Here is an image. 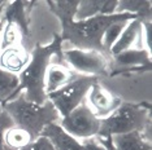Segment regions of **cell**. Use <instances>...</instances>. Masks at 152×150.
Listing matches in <instances>:
<instances>
[{
	"label": "cell",
	"mask_w": 152,
	"mask_h": 150,
	"mask_svg": "<svg viewBox=\"0 0 152 150\" xmlns=\"http://www.w3.org/2000/svg\"><path fill=\"white\" fill-rule=\"evenodd\" d=\"M20 93V78L0 69V105L15 98Z\"/></svg>",
	"instance_id": "ffe728a7"
},
{
	"label": "cell",
	"mask_w": 152,
	"mask_h": 150,
	"mask_svg": "<svg viewBox=\"0 0 152 150\" xmlns=\"http://www.w3.org/2000/svg\"><path fill=\"white\" fill-rule=\"evenodd\" d=\"M131 49H144L143 43V22L139 18H134L122 30L118 39L109 50V57Z\"/></svg>",
	"instance_id": "9c48e42d"
},
{
	"label": "cell",
	"mask_w": 152,
	"mask_h": 150,
	"mask_svg": "<svg viewBox=\"0 0 152 150\" xmlns=\"http://www.w3.org/2000/svg\"><path fill=\"white\" fill-rule=\"evenodd\" d=\"M40 136H44L55 150H85V142L78 141L70 133H68L58 122L48 124Z\"/></svg>",
	"instance_id": "4fadbf2b"
},
{
	"label": "cell",
	"mask_w": 152,
	"mask_h": 150,
	"mask_svg": "<svg viewBox=\"0 0 152 150\" xmlns=\"http://www.w3.org/2000/svg\"><path fill=\"white\" fill-rule=\"evenodd\" d=\"M31 52L23 45H13L0 49V69L20 75L30 62Z\"/></svg>",
	"instance_id": "30bf717a"
},
{
	"label": "cell",
	"mask_w": 152,
	"mask_h": 150,
	"mask_svg": "<svg viewBox=\"0 0 152 150\" xmlns=\"http://www.w3.org/2000/svg\"><path fill=\"white\" fill-rule=\"evenodd\" d=\"M137 17L125 13H116L112 16H98L94 18L85 19V21H73L66 26L61 27V40L64 43L70 44V48L79 49H92L100 50L102 48V39L107 27L110 23L121 21V19H133Z\"/></svg>",
	"instance_id": "3957f363"
},
{
	"label": "cell",
	"mask_w": 152,
	"mask_h": 150,
	"mask_svg": "<svg viewBox=\"0 0 152 150\" xmlns=\"http://www.w3.org/2000/svg\"><path fill=\"white\" fill-rule=\"evenodd\" d=\"M51 12L58 18L61 27L74 21V14L78 6V0H56V1H47Z\"/></svg>",
	"instance_id": "d6986e66"
},
{
	"label": "cell",
	"mask_w": 152,
	"mask_h": 150,
	"mask_svg": "<svg viewBox=\"0 0 152 150\" xmlns=\"http://www.w3.org/2000/svg\"><path fill=\"white\" fill-rule=\"evenodd\" d=\"M143 43H144V49H146L148 53H151V47H152L151 21H144L143 22Z\"/></svg>",
	"instance_id": "d4e9b609"
},
{
	"label": "cell",
	"mask_w": 152,
	"mask_h": 150,
	"mask_svg": "<svg viewBox=\"0 0 152 150\" xmlns=\"http://www.w3.org/2000/svg\"><path fill=\"white\" fill-rule=\"evenodd\" d=\"M53 58L63 61V40L60 36H55L48 45H34L30 62L18 75L20 93H22L26 100L38 105L47 101V94L44 92V76L48 65Z\"/></svg>",
	"instance_id": "6da1fadb"
},
{
	"label": "cell",
	"mask_w": 152,
	"mask_h": 150,
	"mask_svg": "<svg viewBox=\"0 0 152 150\" xmlns=\"http://www.w3.org/2000/svg\"><path fill=\"white\" fill-rule=\"evenodd\" d=\"M75 76V73L72 71L63 61L55 58L48 65L46 76H44V92L46 94L53 93L61 89Z\"/></svg>",
	"instance_id": "7c38bea8"
},
{
	"label": "cell",
	"mask_w": 152,
	"mask_h": 150,
	"mask_svg": "<svg viewBox=\"0 0 152 150\" xmlns=\"http://www.w3.org/2000/svg\"><path fill=\"white\" fill-rule=\"evenodd\" d=\"M5 111L11 115L16 125L27 129L34 137L40 136L43 129L51 123L60 122V115L50 101L42 105L26 100L22 93L3 105Z\"/></svg>",
	"instance_id": "277c9868"
},
{
	"label": "cell",
	"mask_w": 152,
	"mask_h": 150,
	"mask_svg": "<svg viewBox=\"0 0 152 150\" xmlns=\"http://www.w3.org/2000/svg\"><path fill=\"white\" fill-rule=\"evenodd\" d=\"M5 3H7V1H4V0H0V8H1V6H3V5H4V4H5Z\"/></svg>",
	"instance_id": "83f0119b"
},
{
	"label": "cell",
	"mask_w": 152,
	"mask_h": 150,
	"mask_svg": "<svg viewBox=\"0 0 152 150\" xmlns=\"http://www.w3.org/2000/svg\"><path fill=\"white\" fill-rule=\"evenodd\" d=\"M134 19V18H133ZM129 21L131 19H121V21H116L107 27L104 35H103L102 39V48L103 52L109 56V50L113 47V44L116 43V40L118 39V36L121 35L122 30L125 29V26L129 23Z\"/></svg>",
	"instance_id": "7402d4cb"
},
{
	"label": "cell",
	"mask_w": 152,
	"mask_h": 150,
	"mask_svg": "<svg viewBox=\"0 0 152 150\" xmlns=\"http://www.w3.org/2000/svg\"><path fill=\"white\" fill-rule=\"evenodd\" d=\"M22 150H55V149L44 136H38V137L34 138V141L31 144L27 145Z\"/></svg>",
	"instance_id": "cb8c5ba5"
},
{
	"label": "cell",
	"mask_w": 152,
	"mask_h": 150,
	"mask_svg": "<svg viewBox=\"0 0 152 150\" xmlns=\"http://www.w3.org/2000/svg\"><path fill=\"white\" fill-rule=\"evenodd\" d=\"M96 81H98V78L75 74V76L65 87L48 94L47 100L57 110L60 118H64L70 111H73L75 107L83 104L90 88Z\"/></svg>",
	"instance_id": "8992f818"
},
{
	"label": "cell",
	"mask_w": 152,
	"mask_h": 150,
	"mask_svg": "<svg viewBox=\"0 0 152 150\" xmlns=\"http://www.w3.org/2000/svg\"><path fill=\"white\" fill-rule=\"evenodd\" d=\"M118 0H78L74 21H85L98 16H112L117 13Z\"/></svg>",
	"instance_id": "8fae6325"
},
{
	"label": "cell",
	"mask_w": 152,
	"mask_h": 150,
	"mask_svg": "<svg viewBox=\"0 0 152 150\" xmlns=\"http://www.w3.org/2000/svg\"><path fill=\"white\" fill-rule=\"evenodd\" d=\"M29 3L26 1H8L3 11L4 22L15 23L21 29L25 36V40H29V29H27V18H26V6Z\"/></svg>",
	"instance_id": "2e32d148"
},
{
	"label": "cell",
	"mask_w": 152,
	"mask_h": 150,
	"mask_svg": "<svg viewBox=\"0 0 152 150\" xmlns=\"http://www.w3.org/2000/svg\"><path fill=\"white\" fill-rule=\"evenodd\" d=\"M8 3V1H7ZM7 3L4 5L0 8V36H1V30H3V26H4V18H3V11H4V6L7 5Z\"/></svg>",
	"instance_id": "4316f807"
},
{
	"label": "cell",
	"mask_w": 152,
	"mask_h": 150,
	"mask_svg": "<svg viewBox=\"0 0 152 150\" xmlns=\"http://www.w3.org/2000/svg\"><path fill=\"white\" fill-rule=\"evenodd\" d=\"M34 136L27 129L13 124L4 132L3 150H22L34 141Z\"/></svg>",
	"instance_id": "e0dca14e"
},
{
	"label": "cell",
	"mask_w": 152,
	"mask_h": 150,
	"mask_svg": "<svg viewBox=\"0 0 152 150\" xmlns=\"http://www.w3.org/2000/svg\"><path fill=\"white\" fill-rule=\"evenodd\" d=\"M151 127V114L150 107L139 104L122 102L108 118L102 119L99 135L95 140L104 148L110 150L109 137L113 135L127 133V132H142L148 140L146 135L148 128Z\"/></svg>",
	"instance_id": "7a4b0ae2"
},
{
	"label": "cell",
	"mask_w": 152,
	"mask_h": 150,
	"mask_svg": "<svg viewBox=\"0 0 152 150\" xmlns=\"http://www.w3.org/2000/svg\"><path fill=\"white\" fill-rule=\"evenodd\" d=\"M58 123L78 141L86 142L98 137L102 120L96 118V115L90 110L86 102H83L73 111L69 112L66 117L61 118Z\"/></svg>",
	"instance_id": "52a82bcc"
},
{
	"label": "cell",
	"mask_w": 152,
	"mask_h": 150,
	"mask_svg": "<svg viewBox=\"0 0 152 150\" xmlns=\"http://www.w3.org/2000/svg\"><path fill=\"white\" fill-rule=\"evenodd\" d=\"M13 45H23L25 47V36L17 25L11 22H4L0 36V49Z\"/></svg>",
	"instance_id": "44dd1931"
},
{
	"label": "cell",
	"mask_w": 152,
	"mask_h": 150,
	"mask_svg": "<svg viewBox=\"0 0 152 150\" xmlns=\"http://www.w3.org/2000/svg\"><path fill=\"white\" fill-rule=\"evenodd\" d=\"M117 13L131 14L142 22L151 21V1L148 0H118Z\"/></svg>",
	"instance_id": "ac0fdd59"
},
{
	"label": "cell",
	"mask_w": 152,
	"mask_h": 150,
	"mask_svg": "<svg viewBox=\"0 0 152 150\" xmlns=\"http://www.w3.org/2000/svg\"><path fill=\"white\" fill-rule=\"evenodd\" d=\"M109 144L110 150H151V140L138 131L110 136Z\"/></svg>",
	"instance_id": "9a60e30c"
},
{
	"label": "cell",
	"mask_w": 152,
	"mask_h": 150,
	"mask_svg": "<svg viewBox=\"0 0 152 150\" xmlns=\"http://www.w3.org/2000/svg\"><path fill=\"white\" fill-rule=\"evenodd\" d=\"M13 124H15V122L12 120L11 115L5 111L3 105H0V150H3V136H4V132L9 127H12Z\"/></svg>",
	"instance_id": "603a6c76"
},
{
	"label": "cell",
	"mask_w": 152,
	"mask_h": 150,
	"mask_svg": "<svg viewBox=\"0 0 152 150\" xmlns=\"http://www.w3.org/2000/svg\"><path fill=\"white\" fill-rule=\"evenodd\" d=\"M109 66H115L120 70L137 69V67H151V53L146 49H131L109 57Z\"/></svg>",
	"instance_id": "5bb4252c"
},
{
	"label": "cell",
	"mask_w": 152,
	"mask_h": 150,
	"mask_svg": "<svg viewBox=\"0 0 152 150\" xmlns=\"http://www.w3.org/2000/svg\"><path fill=\"white\" fill-rule=\"evenodd\" d=\"M63 62L78 75L99 78L110 70L109 56L100 50L63 48Z\"/></svg>",
	"instance_id": "5b68a950"
},
{
	"label": "cell",
	"mask_w": 152,
	"mask_h": 150,
	"mask_svg": "<svg viewBox=\"0 0 152 150\" xmlns=\"http://www.w3.org/2000/svg\"><path fill=\"white\" fill-rule=\"evenodd\" d=\"M85 102L90 107V110L96 115V118L102 120V119L108 118L122 104V100L117 94H115L113 92H110L96 81L90 88Z\"/></svg>",
	"instance_id": "ba28073f"
},
{
	"label": "cell",
	"mask_w": 152,
	"mask_h": 150,
	"mask_svg": "<svg viewBox=\"0 0 152 150\" xmlns=\"http://www.w3.org/2000/svg\"><path fill=\"white\" fill-rule=\"evenodd\" d=\"M85 150H109V149L104 148V146L102 144H99L95 138H92V140H88V141L85 142Z\"/></svg>",
	"instance_id": "484cf974"
}]
</instances>
